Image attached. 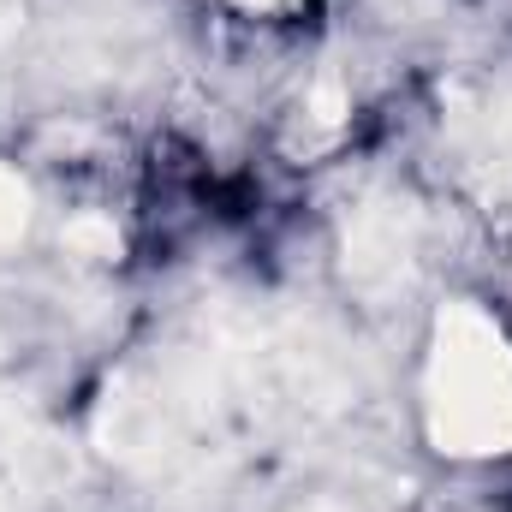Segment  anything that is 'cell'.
Returning a JSON list of instances; mask_svg holds the SVG:
<instances>
[{
	"mask_svg": "<svg viewBox=\"0 0 512 512\" xmlns=\"http://www.w3.org/2000/svg\"><path fill=\"white\" fill-rule=\"evenodd\" d=\"M447 137L471 185L495 203H512V78L459 84L447 102Z\"/></svg>",
	"mask_w": 512,
	"mask_h": 512,
	"instance_id": "cell-4",
	"label": "cell"
},
{
	"mask_svg": "<svg viewBox=\"0 0 512 512\" xmlns=\"http://www.w3.org/2000/svg\"><path fill=\"white\" fill-rule=\"evenodd\" d=\"M18 30V0H0V36H12Z\"/></svg>",
	"mask_w": 512,
	"mask_h": 512,
	"instance_id": "cell-9",
	"label": "cell"
},
{
	"mask_svg": "<svg viewBox=\"0 0 512 512\" xmlns=\"http://www.w3.org/2000/svg\"><path fill=\"white\" fill-rule=\"evenodd\" d=\"M24 489H30V477H24V471H18V477H12V471H0V512H24Z\"/></svg>",
	"mask_w": 512,
	"mask_h": 512,
	"instance_id": "cell-8",
	"label": "cell"
},
{
	"mask_svg": "<svg viewBox=\"0 0 512 512\" xmlns=\"http://www.w3.org/2000/svg\"><path fill=\"white\" fill-rule=\"evenodd\" d=\"M239 6H256V12H268V6H286V0H239Z\"/></svg>",
	"mask_w": 512,
	"mask_h": 512,
	"instance_id": "cell-11",
	"label": "cell"
},
{
	"mask_svg": "<svg viewBox=\"0 0 512 512\" xmlns=\"http://www.w3.org/2000/svg\"><path fill=\"white\" fill-rule=\"evenodd\" d=\"M423 423L453 459L512 453V340L477 304H447L429 334Z\"/></svg>",
	"mask_w": 512,
	"mask_h": 512,
	"instance_id": "cell-2",
	"label": "cell"
},
{
	"mask_svg": "<svg viewBox=\"0 0 512 512\" xmlns=\"http://www.w3.org/2000/svg\"><path fill=\"white\" fill-rule=\"evenodd\" d=\"M417 251H423V215L411 197H370L352 221H346V280L358 292H393L417 274Z\"/></svg>",
	"mask_w": 512,
	"mask_h": 512,
	"instance_id": "cell-3",
	"label": "cell"
},
{
	"mask_svg": "<svg viewBox=\"0 0 512 512\" xmlns=\"http://www.w3.org/2000/svg\"><path fill=\"white\" fill-rule=\"evenodd\" d=\"M334 393V364L310 334L274 316L221 310L108 382L96 441L108 459L143 471L197 465L209 453H233L251 429L322 417Z\"/></svg>",
	"mask_w": 512,
	"mask_h": 512,
	"instance_id": "cell-1",
	"label": "cell"
},
{
	"mask_svg": "<svg viewBox=\"0 0 512 512\" xmlns=\"http://www.w3.org/2000/svg\"><path fill=\"white\" fill-rule=\"evenodd\" d=\"M24 227H30V191H24V179L12 167H0V251L18 245Z\"/></svg>",
	"mask_w": 512,
	"mask_h": 512,
	"instance_id": "cell-6",
	"label": "cell"
},
{
	"mask_svg": "<svg viewBox=\"0 0 512 512\" xmlns=\"http://www.w3.org/2000/svg\"><path fill=\"white\" fill-rule=\"evenodd\" d=\"M60 245L72 256H84V262H114L120 256V227L108 215H72L60 227Z\"/></svg>",
	"mask_w": 512,
	"mask_h": 512,
	"instance_id": "cell-5",
	"label": "cell"
},
{
	"mask_svg": "<svg viewBox=\"0 0 512 512\" xmlns=\"http://www.w3.org/2000/svg\"><path fill=\"white\" fill-rule=\"evenodd\" d=\"M346 108H352V102H346V90H340L334 78H322V84H316V96H310V120H316V126H340V120H346Z\"/></svg>",
	"mask_w": 512,
	"mask_h": 512,
	"instance_id": "cell-7",
	"label": "cell"
},
{
	"mask_svg": "<svg viewBox=\"0 0 512 512\" xmlns=\"http://www.w3.org/2000/svg\"><path fill=\"white\" fill-rule=\"evenodd\" d=\"M304 512H358V507H346V501H316V507H304Z\"/></svg>",
	"mask_w": 512,
	"mask_h": 512,
	"instance_id": "cell-10",
	"label": "cell"
}]
</instances>
